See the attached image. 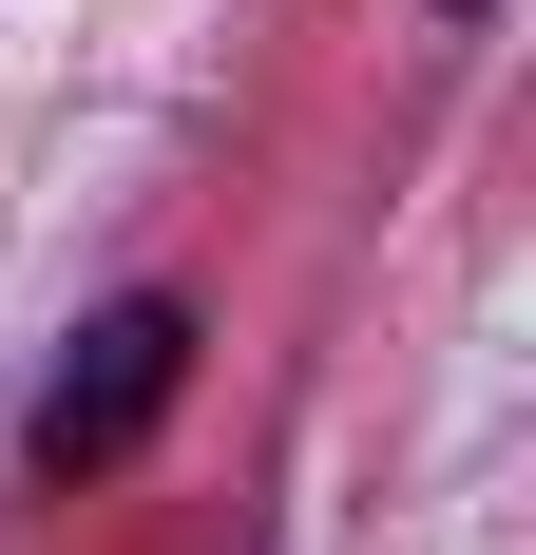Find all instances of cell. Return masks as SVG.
<instances>
[{"instance_id": "1", "label": "cell", "mask_w": 536, "mask_h": 555, "mask_svg": "<svg viewBox=\"0 0 536 555\" xmlns=\"http://www.w3.org/2000/svg\"><path fill=\"white\" fill-rule=\"evenodd\" d=\"M173 384H192V307H173V287H135V307H97V326H77V364L39 384L20 460H39L58 499H77V479H115V460L173 422Z\"/></svg>"}, {"instance_id": "2", "label": "cell", "mask_w": 536, "mask_h": 555, "mask_svg": "<svg viewBox=\"0 0 536 555\" xmlns=\"http://www.w3.org/2000/svg\"><path fill=\"white\" fill-rule=\"evenodd\" d=\"M441 20H480V0H441Z\"/></svg>"}]
</instances>
